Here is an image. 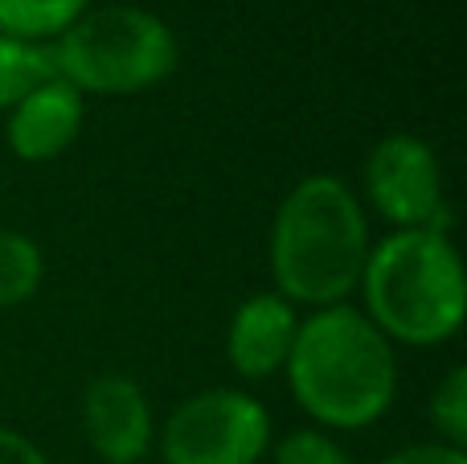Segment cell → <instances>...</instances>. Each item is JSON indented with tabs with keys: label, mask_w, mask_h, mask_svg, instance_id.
Instances as JSON below:
<instances>
[{
	"label": "cell",
	"mask_w": 467,
	"mask_h": 464,
	"mask_svg": "<svg viewBox=\"0 0 467 464\" xmlns=\"http://www.w3.org/2000/svg\"><path fill=\"white\" fill-rule=\"evenodd\" d=\"M291 399L320 427L357 432L378 424L398 395L394 342L353 304L316 309L299 321L283 366Z\"/></svg>",
	"instance_id": "obj_1"
},
{
	"label": "cell",
	"mask_w": 467,
	"mask_h": 464,
	"mask_svg": "<svg viewBox=\"0 0 467 464\" xmlns=\"http://www.w3.org/2000/svg\"><path fill=\"white\" fill-rule=\"evenodd\" d=\"M266 247L283 301L296 309L345 304L361 284L373 247L361 197L332 173H312L279 202Z\"/></svg>",
	"instance_id": "obj_2"
},
{
	"label": "cell",
	"mask_w": 467,
	"mask_h": 464,
	"mask_svg": "<svg viewBox=\"0 0 467 464\" xmlns=\"http://www.w3.org/2000/svg\"><path fill=\"white\" fill-rule=\"evenodd\" d=\"M365 317L402 345H443L460 333L467 312L463 263L447 230H394L361 271Z\"/></svg>",
	"instance_id": "obj_3"
},
{
	"label": "cell",
	"mask_w": 467,
	"mask_h": 464,
	"mask_svg": "<svg viewBox=\"0 0 467 464\" xmlns=\"http://www.w3.org/2000/svg\"><path fill=\"white\" fill-rule=\"evenodd\" d=\"M57 79L78 95H140L177 70V37L140 5L87 8L49 46Z\"/></svg>",
	"instance_id": "obj_4"
},
{
	"label": "cell",
	"mask_w": 467,
	"mask_h": 464,
	"mask_svg": "<svg viewBox=\"0 0 467 464\" xmlns=\"http://www.w3.org/2000/svg\"><path fill=\"white\" fill-rule=\"evenodd\" d=\"M271 448V411L234 386L189 395L161 427L164 464H258Z\"/></svg>",
	"instance_id": "obj_5"
},
{
	"label": "cell",
	"mask_w": 467,
	"mask_h": 464,
	"mask_svg": "<svg viewBox=\"0 0 467 464\" xmlns=\"http://www.w3.org/2000/svg\"><path fill=\"white\" fill-rule=\"evenodd\" d=\"M365 197L394 230H447V194L435 148L410 132H389L365 161Z\"/></svg>",
	"instance_id": "obj_6"
},
{
	"label": "cell",
	"mask_w": 467,
	"mask_h": 464,
	"mask_svg": "<svg viewBox=\"0 0 467 464\" xmlns=\"http://www.w3.org/2000/svg\"><path fill=\"white\" fill-rule=\"evenodd\" d=\"M82 432L103 464H140L152 448V407L128 374H99L82 395Z\"/></svg>",
	"instance_id": "obj_7"
},
{
	"label": "cell",
	"mask_w": 467,
	"mask_h": 464,
	"mask_svg": "<svg viewBox=\"0 0 467 464\" xmlns=\"http://www.w3.org/2000/svg\"><path fill=\"white\" fill-rule=\"evenodd\" d=\"M299 333V312L279 292H254L234 309L226 329V362L238 378L263 383L279 374Z\"/></svg>",
	"instance_id": "obj_8"
},
{
	"label": "cell",
	"mask_w": 467,
	"mask_h": 464,
	"mask_svg": "<svg viewBox=\"0 0 467 464\" xmlns=\"http://www.w3.org/2000/svg\"><path fill=\"white\" fill-rule=\"evenodd\" d=\"M82 132V95L66 79H46L8 111V148L25 164H46L62 156Z\"/></svg>",
	"instance_id": "obj_9"
},
{
	"label": "cell",
	"mask_w": 467,
	"mask_h": 464,
	"mask_svg": "<svg viewBox=\"0 0 467 464\" xmlns=\"http://www.w3.org/2000/svg\"><path fill=\"white\" fill-rule=\"evenodd\" d=\"M46 279V251L33 235L25 230L0 227V309H16V304L33 301Z\"/></svg>",
	"instance_id": "obj_10"
},
{
	"label": "cell",
	"mask_w": 467,
	"mask_h": 464,
	"mask_svg": "<svg viewBox=\"0 0 467 464\" xmlns=\"http://www.w3.org/2000/svg\"><path fill=\"white\" fill-rule=\"evenodd\" d=\"M90 0H0V33L21 41H54L62 29H70Z\"/></svg>",
	"instance_id": "obj_11"
},
{
	"label": "cell",
	"mask_w": 467,
	"mask_h": 464,
	"mask_svg": "<svg viewBox=\"0 0 467 464\" xmlns=\"http://www.w3.org/2000/svg\"><path fill=\"white\" fill-rule=\"evenodd\" d=\"M54 58L41 41H21L0 33V111H13L33 87L54 79Z\"/></svg>",
	"instance_id": "obj_12"
},
{
	"label": "cell",
	"mask_w": 467,
	"mask_h": 464,
	"mask_svg": "<svg viewBox=\"0 0 467 464\" xmlns=\"http://www.w3.org/2000/svg\"><path fill=\"white\" fill-rule=\"evenodd\" d=\"M431 424L439 427L443 444L467 448V370L455 366L431 395Z\"/></svg>",
	"instance_id": "obj_13"
},
{
	"label": "cell",
	"mask_w": 467,
	"mask_h": 464,
	"mask_svg": "<svg viewBox=\"0 0 467 464\" xmlns=\"http://www.w3.org/2000/svg\"><path fill=\"white\" fill-rule=\"evenodd\" d=\"M275 464H353V457L324 427H296L275 444Z\"/></svg>",
	"instance_id": "obj_14"
},
{
	"label": "cell",
	"mask_w": 467,
	"mask_h": 464,
	"mask_svg": "<svg viewBox=\"0 0 467 464\" xmlns=\"http://www.w3.org/2000/svg\"><path fill=\"white\" fill-rule=\"evenodd\" d=\"M381 464H467V448H451V444H410V448L389 452Z\"/></svg>",
	"instance_id": "obj_15"
},
{
	"label": "cell",
	"mask_w": 467,
	"mask_h": 464,
	"mask_svg": "<svg viewBox=\"0 0 467 464\" xmlns=\"http://www.w3.org/2000/svg\"><path fill=\"white\" fill-rule=\"evenodd\" d=\"M0 464H49V457L29 440V436L0 427Z\"/></svg>",
	"instance_id": "obj_16"
}]
</instances>
